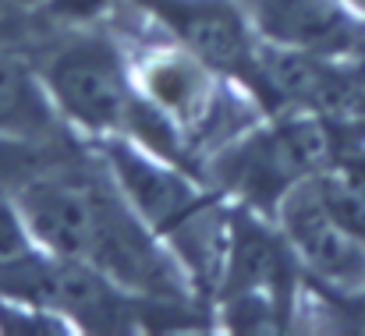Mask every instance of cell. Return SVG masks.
I'll use <instances>...</instances> for the list:
<instances>
[{
	"label": "cell",
	"mask_w": 365,
	"mask_h": 336,
	"mask_svg": "<svg viewBox=\"0 0 365 336\" xmlns=\"http://www.w3.org/2000/svg\"><path fill=\"white\" fill-rule=\"evenodd\" d=\"M11 195L50 255L86 262L145 301L199 308L195 283L170 248L135 216L96 152L93 159L57 156L29 170Z\"/></svg>",
	"instance_id": "6da1fadb"
},
{
	"label": "cell",
	"mask_w": 365,
	"mask_h": 336,
	"mask_svg": "<svg viewBox=\"0 0 365 336\" xmlns=\"http://www.w3.org/2000/svg\"><path fill=\"white\" fill-rule=\"evenodd\" d=\"M36 68L64 124L78 138L96 142L124 135L195 170L178 131L138 96L131 57L118 39L100 32V25L57 32V43L46 46L43 57H36Z\"/></svg>",
	"instance_id": "7a4b0ae2"
},
{
	"label": "cell",
	"mask_w": 365,
	"mask_h": 336,
	"mask_svg": "<svg viewBox=\"0 0 365 336\" xmlns=\"http://www.w3.org/2000/svg\"><path fill=\"white\" fill-rule=\"evenodd\" d=\"M163 39L195 53L217 75L255 96L262 36L242 0H131Z\"/></svg>",
	"instance_id": "3957f363"
},
{
	"label": "cell",
	"mask_w": 365,
	"mask_h": 336,
	"mask_svg": "<svg viewBox=\"0 0 365 336\" xmlns=\"http://www.w3.org/2000/svg\"><path fill=\"white\" fill-rule=\"evenodd\" d=\"M273 224L312 283L337 298H365V237L330 213L316 177L294 184L280 199Z\"/></svg>",
	"instance_id": "277c9868"
},
{
	"label": "cell",
	"mask_w": 365,
	"mask_h": 336,
	"mask_svg": "<svg viewBox=\"0 0 365 336\" xmlns=\"http://www.w3.org/2000/svg\"><path fill=\"white\" fill-rule=\"evenodd\" d=\"M262 43L312 53H359L365 50V21L341 0H242Z\"/></svg>",
	"instance_id": "5b68a950"
},
{
	"label": "cell",
	"mask_w": 365,
	"mask_h": 336,
	"mask_svg": "<svg viewBox=\"0 0 365 336\" xmlns=\"http://www.w3.org/2000/svg\"><path fill=\"white\" fill-rule=\"evenodd\" d=\"M75 135L57 110L32 57L0 46V145L7 149H53Z\"/></svg>",
	"instance_id": "8992f818"
},
{
	"label": "cell",
	"mask_w": 365,
	"mask_h": 336,
	"mask_svg": "<svg viewBox=\"0 0 365 336\" xmlns=\"http://www.w3.org/2000/svg\"><path fill=\"white\" fill-rule=\"evenodd\" d=\"M319 195L330 213L365 237V156H341L319 177Z\"/></svg>",
	"instance_id": "52a82bcc"
},
{
	"label": "cell",
	"mask_w": 365,
	"mask_h": 336,
	"mask_svg": "<svg viewBox=\"0 0 365 336\" xmlns=\"http://www.w3.org/2000/svg\"><path fill=\"white\" fill-rule=\"evenodd\" d=\"M0 336H75V326L46 305L0 294Z\"/></svg>",
	"instance_id": "ba28073f"
},
{
	"label": "cell",
	"mask_w": 365,
	"mask_h": 336,
	"mask_svg": "<svg viewBox=\"0 0 365 336\" xmlns=\"http://www.w3.org/2000/svg\"><path fill=\"white\" fill-rule=\"evenodd\" d=\"M121 4L124 0H39L32 14L43 18L53 32H68V28H96Z\"/></svg>",
	"instance_id": "9c48e42d"
},
{
	"label": "cell",
	"mask_w": 365,
	"mask_h": 336,
	"mask_svg": "<svg viewBox=\"0 0 365 336\" xmlns=\"http://www.w3.org/2000/svg\"><path fill=\"white\" fill-rule=\"evenodd\" d=\"M36 248H39V241L32 237L21 206L14 202V195H4V191H0V269L21 262V258L32 255Z\"/></svg>",
	"instance_id": "30bf717a"
},
{
	"label": "cell",
	"mask_w": 365,
	"mask_h": 336,
	"mask_svg": "<svg viewBox=\"0 0 365 336\" xmlns=\"http://www.w3.org/2000/svg\"><path fill=\"white\" fill-rule=\"evenodd\" d=\"M39 7V0H0V21L18 18V14H32Z\"/></svg>",
	"instance_id": "8fae6325"
},
{
	"label": "cell",
	"mask_w": 365,
	"mask_h": 336,
	"mask_svg": "<svg viewBox=\"0 0 365 336\" xmlns=\"http://www.w3.org/2000/svg\"><path fill=\"white\" fill-rule=\"evenodd\" d=\"M341 4H344V7H348V11L359 18V21H365V0H341Z\"/></svg>",
	"instance_id": "7c38bea8"
}]
</instances>
